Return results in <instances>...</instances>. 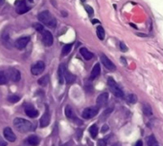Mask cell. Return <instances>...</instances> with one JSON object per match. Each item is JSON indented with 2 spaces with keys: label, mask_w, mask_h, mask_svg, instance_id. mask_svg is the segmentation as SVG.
I'll list each match as a JSON object with an SVG mask.
<instances>
[{
  "label": "cell",
  "mask_w": 163,
  "mask_h": 146,
  "mask_svg": "<svg viewBox=\"0 0 163 146\" xmlns=\"http://www.w3.org/2000/svg\"><path fill=\"white\" fill-rule=\"evenodd\" d=\"M84 9H85V11L87 12V13H88L89 16H92V14L94 13V11H93L92 8H91L90 6H88V5H85V6H84Z\"/></svg>",
  "instance_id": "31"
},
{
  "label": "cell",
  "mask_w": 163,
  "mask_h": 146,
  "mask_svg": "<svg viewBox=\"0 0 163 146\" xmlns=\"http://www.w3.org/2000/svg\"><path fill=\"white\" fill-rule=\"evenodd\" d=\"M108 101V94L107 93H103V94H101L98 97H97V105L98 107L100 106H105Z\"/></svg>",
  "instance_id": "13"
},
{
  "label": "cell",
  "mask_w": 163,
  "mask_h": 146,
  "mask_svg": "<svg viewBox=\"0 0 163 146\" xmlns=\"http://www.w3.org/2000/svg\"><path fill=\"white\" fill-rule=\"evenodd\" d=\"M8 100H9L11 103H17L20 100V97L13 95V96H10L9 97H8Z\"/></svg>",
  "instance_id": "28"
},
{
  "label": "cell",
  "mask_w": 163,
  "mask_h": 146,
  "mask_svg": "<svg viewBox=\"0 0 163 146\" xmlns=\"http://www.w3.org/2000/svg\"><path fill=\"white\" fill-rule=\"evenodd\" d=\"M37 18L42 23V24L48 26L50 28H56L57 27V19L48 11H43V12L40 13V14L37 15Z\"/></svg>",
  "instance_id": "1"
},
{
  "label": "cell",
  "mask_w": 163,
  "mask_h": 146,
  "mask_svg": "<svg viewBox=\"0 0 163 146\" xmlns=\"http://www.w3.org/2000/svg\"><path fill=\"white\" fill-rule=\"evenodd\" d=\"M107 85L110 87L111 93L116 97H119L122 98L124 97V93L123 91L121 90V88L117 85V83L114 81V79L112 78H107Z\"/></svg>",
  "instance_id": "3"
},
{
  "label": "cell",
  "mask_w": 163,
  "mask_h": 146,
  "mask_svg": "<svg viewBox=\"0 0 163 146\" xmlns=\"http://www.w3.org/2000/svg\"><path fill=\"white\" fill-rule=\"evenodd\" d=\"M14 125L15 129L20 133H27L33 130V124L29 120H26L21 118H17L14 119Z\"/></svg>",
  "instance_id": "2"
},
{
  "label": "cell",
  "mask_w": 163,
  "mask_h": 146,
  "mask_svg": "<svg viewBox=\"0 0 163 146\" xmlns=\"http://www.w3.org/2000/svg\"><path fill=\"white\" fill-rule=\"evenodd\" d=\"M100 58H101V61H102L103 65L106 67V69H107V70L114 71L115 69H116L115 65L112 63V61L110 58H108L106 55H104V53H102V55L100 56Z\"/></svg>",
  "instance_id": "10"
},
{
  "label": "cell",
  "mask_w": 163,
  "mask_h": 146,
  "mask_svg": "<svg viewBox=\"0 0 163 146\" xmlns=\"http://www.w3.org/2000/svg\"><path fill=\"white\" fill-rule=\"evenodd\" d=\"M112 110H113V107H111V108H110V109H107L105 112H104V114L102 115V117H101V119H106L108 115H110L111 112H112Z\"/></svg>",
  "instance_id": "32"
},
{
  "label": "cell",
  "mask_w": 163,
  "mask_h": 146,
  "mask_svg": "<svg viewBox=\"0 0 163 146\" xmlns=\"http://www.w3.org/2000/svg\"><path fill=\"white\" fill-rule=\"evenodd\" d=\"M29 42H30V36H21L17 39V41L14 43V46L18 50H23Z\"/></svg>",
  "instance_id": "9"
},
{
  "label": "cell",
  "mask_w": 163,
  "mask_h": 146,
  "mask_svg": "<svg viewBox=\"0 0 163 146\" xmlns=\"http://www.w3.org/2000/svg\"><path fill=\"white\" fill-rule=\"evenodd\" d=\"M41 39H42V42L45 46H47V47H50L53 44V35L52 34L49 32V31H46L44 30L43 32L41 33Z\"/></svg>",
  "instance_id": "8"
},
{
  "label": "cell",
  "mask_w": 163,
  "mask_h": 146,
  "mask_svg": "<svg viewBox=\"0 0 163 146\" xmlns=\"http://www.w3.org/2000/svg\"><path fill=\"white\" fill-rule=\"evenodd\" d=\"M96 34H97V36H98V38H99L100 40H104V39H105L106 34H105V30H104V28H103L102 26L97 27V29H96Z\"/></svg>",
  "instance_id": "20"
},
{
  "label": "cell",
  "mask_w": 163,
  "mask_h": 146,
  "mask_svg": "<svg viewBox=\"0 0 163 146\" xmlns=\"http://www.w3.org/2000/svg\"><path fill=\"white\" fill-rule=\"evenodd\" d=\"M89 133H90V135H91L92 137H97V135H98V127H97L96 124H93V125L90 126Z\"/></svg>",
  "instance_id": "25"
},
{
  "label": "cell",
  "mask_w": 163,
  "mask_h": 146,
  "mask_svg": "<svg viewBox=\"0 0 163 146\" xmlns=\"http://www.w3.org/2000/svg\"><path fill=\"white\" fill-rule=\"evenodd\" d=\"M65 116L68 118V119H76V117H75V115H74V112L72 110V108L70 106H66L65 107Z\"/></svg>",
  "instance_id": "21"
},
{
  "label": "cell",
  "mask_w": 163,
  "mask_h": 146,
  "mask_svg": "<svg viewBox=\"0 0 163 146\" xmlns=\"http://www.w3.org/2000/svg\"><path fill=\"white\" fill-rule=\"evenodd\" d=\"M80 53L85 60H90L93 57V53L91 52H89L87 48H81Z\"/></svg>",
  "instance_id": "18"
},
{
  "label": "cell",
  "mask_w": 163,
  "mask_h": 146,
  "mask_svg": "<svg viewBox=\"0 0 163 146\" xmlns=\"http://www.w3.org/2000/svg\"><path fill=\"white\" fill-rule=\"evenodd\" d=\"M113 146H119V144H118V143H116V144H114Z\"/></svg>",
  "instance_id": "40"
},
{
  "label": "cell",
  "mask_w": 163,
  "mask_h": 146,
  "mask_svg": "<svg viewBox=\"0 0 163 146\" xmlns=\"http://www.w3.org/2000/svg\"><path fill=\"white\" fill-rule=\"evenodd\" d=\"M147 143H148V146H156L157 141L156 140V137H154V136L152 135L147 139Z\"/></svg>",
  "instance_id": "26"
},
{
  "label": "cell",
  "mask_w": 163,
  "mask_h": 146,
  "mask_svg": "<svg viewBox=\"0 0 163 146\" xmlns=\"http://www.w3.org/2000/svg\"><path fill=\"white\" fill-rule=\"evenodd\" d=\"M7 78L12 80L13 82H18L21 78V75L20 72L15 68H9L8 70L5 72Z\"/></svg>",
  "instance_id": "4"
},
{
  "label": "cell",
  "mask_w": 163,
  "mask_h": 146,
  "mask_svg": "<svg viewBox=\"0 0 163 146\" xmlns=\"http://www.w3.org/2000/svg\"><path fill=\"white\" fill-rule=\"evenodd\" d=\"M99 21L97 20V19H94V20H92V23H93V24H95V23H98Z\"/></svg>",
  "instance_id": "39"
},
{
  "label": "cell",
  "mask_w": 163,
  "mask_h": 146,
  "mask_svg": "<svg viewBox=\"0 0 163 146\" xmlns=\"http://www.w3.org/2000/svg\"><path fill=\"white\" fill-rule=\"evenodd\" d=\"M101 73V67L99 63H96L95 66L93 67L92 71H91V75H90V80L92 79H95L96 78H98L99 75Z\"/></svg>",
  "instance_id": "16"
},
{
  "label": "cell",
  "mask_w": 163,
  "mask_h": 146,
  "mask_svg": "<svg viewBox=\"0 0 163 146\" xmlns=\"http://www.w3.org/2000/svg\"><path fill=\"white\" fill-rule=\"evenodd\" d=\"M107 129H108L107 125H104V126H103V129H102V132H106Z\"/></svg>",
  "instance_id": "37"
},
{
  "label": "cell",
  "mask_w": 163,
  "mask_h": 146,
  "mask_svg": "<svg viewBox=\"0 0 163 146\" xmlns=\"http://www.w3.org/2000/svg\"><path fill=\"white\" fill-rule=\"evenodd\" d=\"M40 139H38V137L33 135V136H30L28 139L26 140V142L30 145V146H37L40 144Z\"/></svg>",
  "instance_id": "17"
},
{
  "label": "cell",
  "mask_w": 163,
  "mask_h": 146,
  "mask_svg": "<svg viewBox=\"0 0 163 146\" xmlns=\"http://www.w3.org/2000/svg\"><path fill=\"white\" fill-rule=\"evenodd\" d=\"M0 3H3V0H0Z\"/></svg>",
  "instance_id": "41"
},
{
  "label": "cell",
  "mask_w": 163,
  "mask_h": 146,
  "mask_svg": "<svg viewBox=\"0 0 163 146\" xmlns=\"http://www.w3.org/2000/svg\"><path fill=\"white\" fill-rule=\"evenodd\" d=\"M49 123H50V115L48 111L46 110V112L41 119V127H46L49 125Z\"/></svg>",
  "instance_id": "15"
},
{
  "label": "cell",
  "mask_w": 163,
  "mask_h": 146,
  "mask_svg": "<svg viewBox=\"0 0 163 146\" xmlns=\"http://www.w3.org/2000/svg\"><path fill=\"white\" fill-rule=\"evenodd\" d=\"M64 79H65V81H66L67 84H72V83L75 81V79H76V76H75L72 73H70V72H68V71L65 70V73H64Z\"/></svg>",
  "instance_id": "19"
},
{
  "label": "cell",
  "mask_w": 163,
  "mask_h": 146,
  "mask_svg": "<svg viewBox=\"0 0 163 146\" xmlns=\"http://www.w3.org/2000/svg\"><path fill=\"white\" fill-rule=\"evenodd\" d=\"M72 47H73V44H66V45H64V47H63V50H61V55L63 56H66V55H68L69 53L71 52V50H72Z\"/></svg>",
  "instance_id": "23"
},
{
  "label": "cell",
  "mask_w": 163,
  "mask_h": 146,
  "mask_svg": "<svg viewBox=\"0 0 163 146\" xmlns=\"http://www.w3.org/2000/svg\"><path fill=\"white\" fill-rule=\"evenodd\" d=\"M128 101L130 102V103H135L136 101H137V97L135 96V95H134V94H130L129 96H128Z\"/></svg>",
  "instance_id": "30"
},
{
  "label": "cell",
  "mask_w": 163,
  "mask_h": 146,
  "mask_svg": "<svg viewBox=\"0 0 163 146\" xmlns=\"http://www.w3.org/2000/svg\"><path fill=\"white\" fill-rule=\"evenodd\" d=\"M142 145H143V143H142L141 141H138L135 143V146H142Z\"/></svg>",
  "instance_id": "36"
},
{
  "label": "cell",
  "mask_w": 163,
  "mask_h": 146,
  "mask_svg": "<svg viewBox=\"0 0 163 146\" xmlns=\"http://www.w3.org/2000/svg\"><path fill=\"white\" fill-rule=\"evenodd\" d=\"M3 135H4L5 139H6L7 141H11V142H14V141H15V140H17V137H15L14 133L13 132V130H12L10 127H6V128L4 129Z\"/></svg>",
  "instance_id": "12"
},
{
  "label": "cell",
  "mask_w": 163,
  "mask_h": 146,
  "mask_svg": "<svg viewBox=\"0 0 163 146\" xmlns=\"http://www.w3.org/2000/svg\"><path fill=\"white\" fill-rule=\"evenodd\" d=\"M33 27H34V29H36V31H37V32L42 33L43 31H44V28H43V26L41 24L40 22H38V23H34V24H33Z\"/></svg>",
  "instance_id": "29"
},
{
  "label": "cell",
  "mask_w": 163,
  "mask_h": 146,
  "mask_svg": "<svg viewBox=\"0 0 163 146\" xmlns=\"http://www.w3.org/2000/svg\"><path fill=\"white\" fill-rule=\"evenodd\" d=\"M142 111H143L145 116H152V115H153L152 107L149 104H144L143 107H142Z\"/></svg>",
  "instance_id": "22"
},
{
  "label": "cell",
  "mask_w": 163,
  "mask_h": 146,
  "mask_svg": "<svg viewBox=\"0 0 163 146\" xmlns=\"http://www.w3.org/2000/svg\"><path fill=\"white\" fill-rule=\"evenodd\" d=\"M64 73H65V66L64 64H60L58 70V76L60 84H63L64 82Z\"/></svg>",
  "instance_id": "14"
},
{
  "label": "cell",
  "mask_w": 163,
  "mask_h": 146,
  "mask_svg": "<svg viewBox=\"0 0 163 146\" xmlns=\"http://www.w3.org/2000/svg\"><path fill=\"white\" fill-rule=\"evenodd\" d=\"M14 5H15V9H17V13L18 14H23L30 10L29 7L26 5L25 0H17L14 2Z\"/></svg>",
  "instance_id": "7"
},
{
  "label": "cell",
  "mask_w": 163,
  "mask_h": 146,
  "mask_svg": "<svg viewBox=\"0 0 163 146\" xmlns=\"http://www.w3.org/2000/svg\"><path fill=\"white\" fill-rule=\"evenodd\" d=\"M24 108H25V113L29 118L35 119L38 116V111L35 108L32 104H26Z\"/></svg>",
  "instance_id": "11"
},
{
  "label": "cell",
  "mask_w": 163,
  "mask_h": 146,
  "mask_svg": "<svg viewBox=\"0 0 163 146\" xmlns=\"http://www.w3.org/2000/svg\"><path fill=\"white\" fill-rule=\"evenodd\" d=\"M45 69V64L43 61H37V62L31 67V73L34 75H38L42 74V72L44 71Z\"/></svg>",
  "instance_id": "6"
},
{
  "label": "cell",
  "mask_w": 163,
  "mask_h": 146,
  "mask_svg": "<svg viewBox=\"0 0 163 146\" xmlns=\"http://www.w3.org/2000/svg\"><path fill=\"white\" fill-rule=\"evenodd\" d=\"M119 47H120V50H121L122 52H127V51H128V47L126 46L125 43L120 42V43H119Z\"/></svg>",
  "instance_id": "33"
},
{
  "label": "cell",
  "mask_w": 163,
  "mask_h": 146,
  "mask_svg": "<svg viewBox=\"0 0 163 146\" xmlns=\"http://www.w3.org/2000/svg\"><path fill=\"white\" fill-rule=\"evenodd\" d=\"M0 146H7V142L3 140L1 136H0Z\"/></svg>",
  "instance_id": "35"
},
{
  "label": "cell",
  "mask_w": 163,
  "mask_h": 146,
  "mask_svg": "<svg viewBox=\"0 0 163 146\" xmlns=\"http://www.w3.org/2000/svg\"><path fill=\"white\" fill-rule=\"evenodd\" d=\"M98 113H99V107L92 106V107H87V108H85L82 113V116L85 119H89L94 118Z\"/></svg>",
  "instance_id": "5"
},
{
  "label": "cell",
  "mask_w": 163,
  "mask_h": 146,
  "mask_svg": "<svg viewBox=\"0 0 163 146\" xmlns=\"http://www.w3.org/2000/svg\"><path fill=\"white\" fill-rule=\"evenodd\" d=\"M29 1H30V2H33V0H29Z\"/></svg>",
  "instance_id": "42"
},
{
  "label": "cell",
  "mask_w": 163,
  "mask_h": 146,
  "mask_svg": "<svg viewBox=\"0 0 163 146\" xmlns=\"http://www.w3.org/2000/svg\"><path fill=\"white\" fill-rule=\"evenodd\" d=\"M60 146H71V142L68 141V142H66V143H64V144H63V145H60Z\"/></svg>",
  "instance_id": "38"
},
{
  "label": "cell",
  "mask_w": 163,
  "mask_h": 146,
  "mask_svg": "<svg viewBox=\"0 0 163 146\" xmlns=\"http://www.w3.org/2000/svg\"><path fill=\"white\" fill-rule=\"evenodd\" d=\"M7 82H8V78L5 72H0V85H5Z\"/></svg>",
  "instance_id": "27"
},
{
  "label": "cell",
  "mask_w": 163,
  "mask_h": 146,
  "mask_svg": "<svg viewBox=\"0 0 163 146\" xmlns=\"http://www.w3.org/2000/svg\"><path fill=\"white\" fill-rule=\"evenodd\" d=\"M48 81H49V76L48 75H44L42 78H41L40 79L37 80V83L40 84L41 86H46L48 84Z\"/></svg>",
  "instance_id": "24"
},
{
  "label": "cell",
  "mask_w": 163,
  "mask_h": 146,
  "mask_svg": "<svg viewBox=\"0 0 163 146\" xmlns=\"http://www.w3.org/2000/svg\"><path fill=\"white\" fill-rule=\"evenodd\" d=\"M98 146H107V141L105 140L98 141Z\"/></svg>",
  "instance_id": "34"
}]
</instances>
